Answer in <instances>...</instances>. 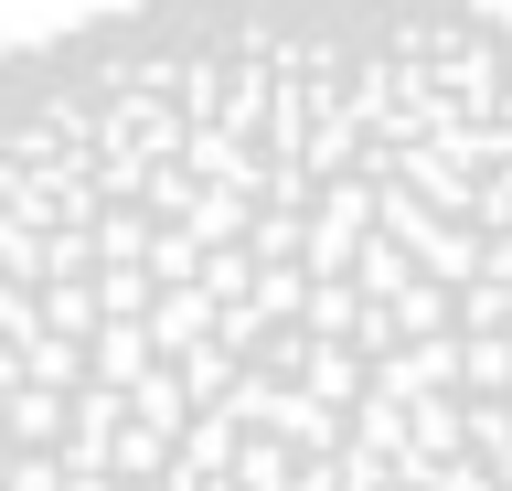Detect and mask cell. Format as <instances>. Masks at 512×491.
I'll return each instance as SVG.
<instances>
[{
    "label": "cell",
    "instance_id": "cell-1",
    "mask_svg": "<svg viewBox=\"0 0 512 491\" xmlns=\"http://www.w3.org/2000/svg\"><path fill=\"white\" fill-rule=\"evenodd\" d=\"M0 491H512V0L11 43Z\"/></svg>",
    "mask_w": 512,
    "mask_h": 491
}]
</instances>
